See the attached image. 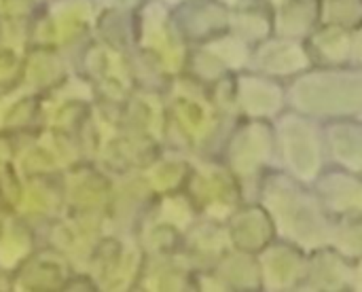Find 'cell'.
Here are the masks:
<instances>
[{
  "mask_svg": "<svg viewBox=\"0 0 362 292\" xmlns=\"http://www.w3.org/2000/svg\"><path fill=\"white\" fill-rule=\"evenodd\" d=\"M250 62L265 74L291 76V74H301L303 70H308L312 64V57L308 53V47L299 38L272 34L269 38L255 45Z\"/></svg>",
  "mask_w": 362,
  "mask_h": 292,
  "instance_id": "6da1fadb",
  "label": "cell"
},
{
  "mask_svg": "<svg viewBox=\"0 0 362 292\" xmlns=\"http://www.w3.org/2000/svg\"><path fill=\"white\" fill-rule=\"evenodd\" d=\"M322 23V0H282L274 6V34L308 38Z\"/></svg>",
  "mask_w": 362,
  "mask_h": 292,
  "instance_id": "7a4b0ae2",
  "label": "cell"
},
{
  "mask_svg": "<svg viewBox=\"0 0 362 292\" xmlns=\"http://www.w3.org/2000/svg\"><path fill=\"white\" fill-rule=\"evenodd\" d=\"M308 53L312 62H322V64H344L350 59L352 53V30L341 28L337 23L322 21L314 28V32L308 36Z\"/></svg>",
  "mask_w": 362,
  "mask_h": 292,
  "instance_id": "3957f363",
  "label": "cell"
},
{
  "mask_svg": "<svg viewBox=\"0 0 362 292\" xmlns=\"http://www.w3.org/2000/svg\"><path fill=\"white\" fill-rule=\"evenodd\" d=\"M322 21L356 30L362 25V0H322Z\"/></svg>",
  "mask_w": 362,
  "mask_h": 292,
  "instance_id": "277c9868",
  "label": "cell"
},
{
  "mask_svg": "<svg viewBox=\"0 0 362 292\" xmlns=\"http://www.w3.org/2000/svg\"><path fill=\"white\" fill-rule=\"evenodd\" d=\"M350 59H354L356 64L362 66V25H358L356 30H352V53Z\"/></svg>",
  "mask_w": 362,
  "mask_h": 292,
  "instance_id": "5b68a950",
  "label": "cell"
},
{
  "mask_svg": "<svg viewBox=\"0 0 362 292\" xmlns=\"http://www.w3.org/2000/svg\"><path fill=\"white\" fill-rule=\"evenodd\" d=\"M225 4H229V6H233V4H238V2H242V0H223Z\"/></svg>",
  "mask_w": 362,
  "mask_h": 292,
  "instance_id": "8992f818",
  "label": "cell"
},
{
  "mask_svg": "<svg viewBox=\"0 0 362 292\" xmlns=\"http://www.w3.org/2000/svg\"><path fill=\"white\" fill-rule=\"evenodd\" d=\"M267 2H269V4H272V6H278V4H280V2H282V0H267Z\"/></svg>",
  "mask_w": 362,
  "mask_h": 292,
  "instance_id": "52a82bcc",
  "label": "cell"
}]
</instances>
